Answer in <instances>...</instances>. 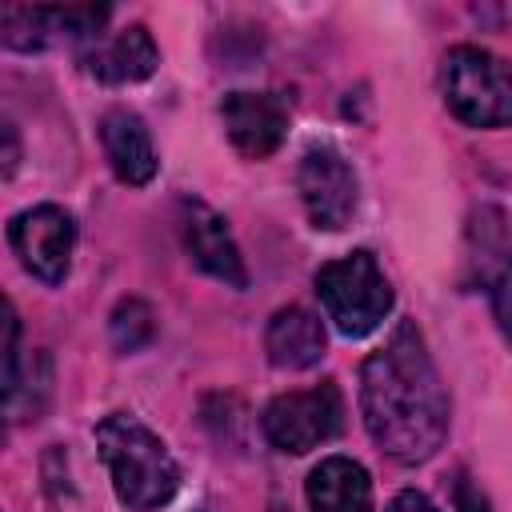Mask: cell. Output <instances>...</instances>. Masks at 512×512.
I'll return each mask as SVG.
<instances>
[{"mask_svg": "<svg viewBox=\"0 0 512 512\" xmlns=\"http://www.w3.org/2000/svg\"><path fill=\"white\" fill-rule=\"evenodd\" d=\"M296 188H300L308 220L324 232L344 228L356 212V176H352L348 160L328 144H316L300 156Z\"/></svg>", "mask_w": 512, "mask_h": 512, "instance_id": "7", "label": "cell"}, {"mask_svg": "<svg viewBox=\"0 0 512 512\" xmlns=\"http://www.w3.org/2000/svg\"><path fill=\"white\" fill-rule=\"evenodd\" d=\"M312 512H372V480L348 456H328L308 472Z\"/></svg>", "mask_w": 512, "mask_h": 512, "instance_id": "13", "label": "cell"}, {"mask_svg": "<svg viewBox=\"0 0 512 512\" xmlns=\"http://www.w3.org/2000/svg\"><path fill=\"white\" fill-rule=\"evenodd\" d=\"M108 332H112V344H116L120 352H136V348H144V344L152 340L156 316H152V308H148L144 300L128 296V300H120V304L112 308Z\"/></svg>", "mask_w": 512, "mask_h": 512, "instance_id": "15", "label": "cell"}, {"mask_svg": "<svg viewBox=\"0 0 512 512\" xmlns=\"http://www.w3.org/2000/svg\"><path fill=\"white\" fill-rule=\"evenodd\" d=\"M344 400L332 380L300 392H284L264 408V436L292 456H304L340 432Z\"/></svg>", "mask_w": 512, "mask_h": 512, "instance_id": "5", "label": "cell"}, {"mask_svg": "<svg viewBox=\"0 0 512 512\" xmlns=\"http://www.w3.org/2000/svg\"><path fill=\"white\" fill-rule=\"evenodd\" d=\"M264 352H268V360L276 368H288V372L312 368L324 356V324H320V316H312L308 308H296V304L280 308L268 320Z\"/></svg>", "mask_w": 512, "mask_h": 512, "instance_id": "12", "label": "cell"}, {"mask_svg": "<svg viewBox=\"0 0 512 512\" xmlns=\"http://www.w3.org/2000/svg\"><path fill=\"white\" fill-rule=\"evenodd\" d=\"M220 116L232 148L248 160L272 156L288 132V108L272 92H232L224 96Z\"/></svg>", "mask_w": 512, "mask_h": 512, "instance_id": "8", "label": "cell"}, {"mask_svg": "<svg viewBox=\"0 0 512 512\" xmlns=\"http://www.w3.org/2000/svg\"><path fill=\"white\" fill-rule=\"evenodd\" d=\"M456 512H492L488 492H484L472 476H460V480H456Z\"/></svg>", "mask_w": 512, "mask_h": 512, "instance_id": "17", "label": "cell"}, {"mask_svg": "<svg viewBox=\"0 0 512 512\" xmlns=\"http://www.w3.org/2000/svg\"><path fill=\"white\" fill-rule=\"evenodd\" d=\"M160 64V52H156V40L144 24H132L116 36H96L84 52V68L104 80V84H132V80H144L152 76Z\"/></svg>", "mask_w": 512, "mask_h": 512, "instance_id": "10", "label": "cell"}, {"mask_svg": "<svg viewBox=\"0 0 512 512\" xmlns=\"http://www.w3.org/2000/svg\"><path fill=\"white\" fill-rule=\"evenodd\" d=\"M184 248L192 256L196 268H204L208 276L224 280L228 288H244L248 284V268H244V256L224 224L220 212H212L208 204L200 200H184Z\"/></svg>", "mask_w": 512, "mask_h": 512, "instance_id": "9", "label": "cell"}, {"mask_svg": "<svg viewBox=\"0 0 512 512\" xmlns=\"http://www.w3.org/2000/svg\"><path fill=\"white\" fill-rule=\"evenodd\" d=\"M316 292L328 320L344 336H368L392 312V284L372 252H348L316 272Z\"/></svg>", "mask_w": 512, "mask_h": 512, "instance_id": "3", "label": "cell"}, {"mask_svg": "<svg viewBox=\"0 0 512 512\" xmlns=\"http://www.w3.org/2000/svg\"><path fill=\"white\" fill-rule=\"evenodd\" d=\"M440 92L456 120L468 128H500L512 116V84L500 56L460 44L444 56L440 68Z\"/></svg>", "mask_w": 512, "mask_h": 512, "instance_id": "4", "label": "cell"}, {"mask_svg": "<svg viewBox=\"0 0 512 512\" xmlns=\"http://www.w3.org/2000/svg\"><path fill=\"white\" fill-rule=\"evenodd\" d=\"M388 512H440V508H436L424 492H412V488H408V492H400V496L388 504Z\"/></svg>", "mask_w": 512, "mask_h": 512, "instance_id": "18", "label": "cell"}, {"mask_svg": "<svg viewBox=\"0 0 512 512\" xmlns=\"http://www.w3.org/2000/svg\"><path fill=\"white\" fill-rule=\"evenodd\" d=\"M96 448H100V460L112 476L120 504L136 512H152L176 496L180 468L172 452L164 448V440L152 428H144L136 416L128 412L104 416L96 424Z\"/></svg>", "mask_w": 512, "mask_h": 512, "instance_id": "2", "label": "cell"}, {"mask_svg": "<svg viewBox=\"0 0 512 512\" xmlns=\"http://www.w3.org/2000/svg\"><path fill=\"white\" fill-rule=\"evenodd\" d=\"M52 40V8L40 4H0V44L16 52H36Z\"/></svg>", "mask_w": 512, "mask_h": 512, "instance_id": "14", "label": "cell"}, {"mask_svg": "<svg viewBox=\"0 0 512 512\" xmlns=\"http://www.w3.org/2000/svg\"><path fill=\"white\" fill-rule=\"evenodd\" d=\"M8 240L12 252L20 256V264L44 280V284H60L68 276L72 264V244H76V224L64 208L56 204H36L12 216L8 224Z\"/></svg>", "mask_w": 512, "mask_h": 512, "instance_id": "6", "label": "cell"}, {"mask_svg": "<svg viewBox=\"0 0 512 512\" xmlns=\"http://www.w3.org/2000/svg\"><path fill=\"white\" fill-rule=\"evenodd\" d=\"M360 412L368 436L400 464L428 460L448 432V392L416 324L396 332L360 368Z\"/></svg>", "mask_w": 512, "mask_h": 512, "instance_id": "1", "label": "cell"}, {"mask_svg": "<svg viewBox=\"0 0 512 512\" xmlns=\"http://www.w3.org/2000/svg\"><path fill=\"white\" fill-rule=\"evenodd\" d=\"M100 144H104V156H108L116 180L140 188L156 176V148H152V136L136 112L112 108L100 120Z\"/></svg>", "mask_w": 512, "mask_h": 512, "instance_id": "11", "label": "cell"}, {"mask_svg": "<svg viewBox=\"0 0 512 512\" xmlns=\"http://www.w3.org/2000/svg\"><path fill=\"white\" fill-rule=\"evenodd\" d=\"M16 344H20V316L12 300L0 292V400L16 384Z\"/></svg>", "mask_w": 512, "mask_h": 512, "instance_id": "16", "label": "cell"}]
</instances>
